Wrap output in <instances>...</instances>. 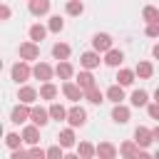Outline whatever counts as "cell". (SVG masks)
Instances as JSON below:
<instances>
[{
    "label": "cell",
    "mask_w": 159,
    "mask_h": 159,
    "mask_svg": "<svg viewBox=\"0 0 159 159\" xmlns=\"http://www.w3.org/2000/svg\"><path fill=\"white\" fill-rule=\"evenodd\" d=\"M119 154H122V157H127V159H134V157H147V152H144L137 142H124V144L119 147Z\"/></svg>",
    "instance_id": "cell-1"
},
{
    "label": "cell",
    "mask_w": 159,
    "mask_h": 159,
    "mask_svg": "<svg viewBox=\"0 0 159 159\" xmlns=\"http://www.w3.org/2000/svg\"><path fill=\"white\" fill-rule=\"evenodd\" d=\"M67 122H70V127H82V124L87 122V112H84L82 107H72V109L67 112Z\"/></svg>",
    "instance_id": "cell-2"
},
{
    "label": "cell",
    "mask_w": 159,
    "mask_h": 159,
    "mask_svg": "<svg viewBox=\"0 0 159 159\" xmlns=\"http://www.w3.org/2000/svg\"><path fill=\"white\" fill-rule=\"evenodd\" d=\"M134 142L144 149V147H149L152 142H154V134H152V129H147V127H137L134 129Z\"/></svg>",
    "instance_id": "cell-3"
},
{
    "label": "cell",
    "mask_w": 159,
    "mask_h": 159,
    "mask_svg": "<svg viewBox=\"0 0 159 159\" xmlns=\"http://www.w3.org/2000/svg\"><path fill=\"white\" fill-rule=\"evenodd\" d=\"M92 45H94L97 52H107V50H112V37H109L107 32H97V35L92 37Z\"/></svg>",
    "instance_id": "cell-4"
},
{
    "label": "cell",
    "mask_w": 159,
    "mask_h": 159,
    "mask_svg": "<svg viewBox=\"0 0 159 159\" xmlns=\"http://www.w3.org/2000/svg\"><path fill=\"white\" fill-rule=\"evenodd\" d=\"M20 57H22V60H37V57H40L37 42H35V40H32V42H22V45H20Z\"/></svg>",
    "instance_id": "cell-5"
},
{
    "label": "cell",
    "mask_w": 159,
    "mask_h": 159,
    "mask_svg": "<svg viewBox=\"0 0 159 159\" xmlns=\"http://www.w3.org/2000/svg\"><path fill=\"white\" fill-rule=\"evenodd\" d=\"M10 75H12V80H15V82H27V77L32 75V70H30L25 62H17V65H12Z\"/></svg>",
    "instance_id": "cell-6"
},
{
    "label": "cell",
    "mask_w": 159,
    "mask_h": 159,
    "mask_svg": "<svg viewBox=\"0 0 159 159\" xmlns=\"http://www.w3.org/2000/svg\"><path fill=\"white\" fill-rule=\"evenodd\" d=\"M62 92H65V97L72 99V102H80V99L84 97V89H82L80 84H72V82H65V84H62Z\"/></svg>",
    "instance_id": "cell-7"
},
{
    "label": "cell",
    "mask_w": 159,
    "mask_h": 159,
    "mask_svg": "<svg viewBox=\"0 0 159 159\" xmlns=\"http://www.w3.org/2000/svg\"><path fill=\"white\" fill-rule=\"evenodd\" d=\"M30 119H32V124H37V127H45V124L50 122V109L32 107V109H30Z\"/></svg>",
    "instance_id": "cell-8"
},
{
    "label": "cell",
    "mask_w": 159,
    "mask_h": 159,
    "mask_svg": "<svg viewBox=\"0 0 159 159\" xmlns=\"http://www.w3.org/2000/svg\"><path fill=\"white\" fill-rule=\"evenodd\" d=\"M25 119H30V109H27V104H25V102H20V104L12 109V114H10V122H15V124H22Z\"/></svg>",
    "instance_id": "cell-9"
},
{
    "label": "cell",
    "mask_w": 159,
    "mask_h": 159,
    "mask_svg": "<svg viewBox=\"0 0 159 159\" xmlns=\"http://www.w3.org/2000/svg\"><path fill=\"white\" fill-rule=\"evenodd\" d=\"M32 75H35L37 80H42V82H50V77H52V67H50L47 62H37V65L32 67Z\"/></svg>",
    "instance_id": "cell-10"
},
{
    "label": "cell",
    "mask_w": 159,
    "mask_h": 159,
    "mask_svg": "<svg viewBox=\"0 0 159 159\" xmlns=\"http://www.w3.org/2000/svg\"><path fill=\"white\" fill-rule=\"evenodd\" d=\"M80 65H82L84 70H94V67L99 65V52H84V55L80 57Z\"/></svg>",
    "instance_id": "cell-11"
},
{
    "label": "cell",
    "mask_w": 159,
    "mask_h": 159,
    "mask_svg": "<svg viewBox=\"0 0 159 159\" xmlns=\"http://www.w3.org/2000/svg\"><path fill=\"white\" fill-rule=\"evenodd\" d=\"M112 119H114L117 124H127V122H129V109H127V107L119 102V104L112 109Z\"/></svg>",
    "instance_id": "cell-12"
},
{
    "label": "cell",
    "mask_w": 159,
    "mask_h": 159,
    "mask_svg": "<svg viewBox=\"0 0 159 159\" xmlns=\"http://www.w3.org/2000/svg\"><path fill=\"white\" fill-rule=\"evenodd\" d=\"M17 99H20V102H25V104H32V102L37 99V89H35V87H20Z\"/></svg>",
    "instance_id": "cell-13"
},
{
    "label": "cell",
    "mask_w": 159,
    "mask_h": 159,
    "mask_svg": "<svg viewBox=\"0 0 159 159\" xmlns=\"http://www.w3.org/2000/svg\"><path fill=\"white\" fill-rule=\"evenodd\" d=\"M97 157H102V159H114V157H117V149H114L109 142H102V144H97Z\"/></svg>",
    "instance_id": "cell-14"
},
{
    "label": "cell",
    "mask_w": 159,
    "mask_h": 159,
    "mask_svg": "<svg viewBox=\"0 0 159 159\" xmlns=\"http://www.w3.org/2000/svg\"><path fill=\"white\" fill-rule=\"evenodd\" d=\"M77 84H80V87H82L84 92H87V89H92V87H97V84H94V77H92V75H89L87 70L77 75Z\"/></svg>",
    "instance_id": "cell-15"
},
{
    "label": "cell",
    "mask_w": 159,
    "mask_h": 159,
    "mask_svg": "<svg viewBox=\"0 0 159 159\" xmlns=\"http://www.w3.org/2000/svg\"><path fill=\"white\" fill-rule=\"evenodd\" d=\"M22 139H25L27 144H37V142H40V132H37V124H32V127H25V129H22Z\"/></svg>",
    "instance_id": "cell-16"
},
{
    "label": "cell",
    "mask_w": 159,
    "mask_h": 159,
    "mask_svg": "<svg viewBox=\"0 0 159 159\" xmlns=\"http://www.w3.org/2000/svg\"><path fill=\"white\" fill-rule=\"evenodd\" d=\"M50 10V0H30V12L32 15H45Z\"/></svg>",
    "instance_id": "cell-17"
},
{
    "label": "cell",
    "mask_w": 159,
    "mask_h": 159,
    "mask_svg": "<svg viewBox=\"0 0 159 159\" xmlns=\"http://www.w3.org/2000/svg\"><path fill=\"white\" fill-rule=\"evenodd\" d=\"M122 60H124V55H122L119 50H107V57H104V62H107L109 67H119V65H122Z\"/></svg>",
    "instance_id": "cell-18"
},
{
    "label": "cell",
    "mask_w": 159,
    "mask_h": 159,
    "mask_svg": "<svg viewBox=\"0 0 159 159\" xmlns=\"http://www.w3.org/2000/svg\"><path fill=\"white\" fill-rule=\"evenodd\" d=\"M107 99H112L114 104H119V102L124 99V89H122V84H112V87L107 89Z\"/></svg>",
    "instance_id": "cell-19"
},
{
    "label": "cell",
    "mask_w": 159,
    "mask_h": 159,
    "mask_svg": "<svg viewBox=\"0 0 159 159\" xmlns=\"http://www.w3.org/2000/svg\"><path fill=\"white\" fill-rule=\"evenodd\" d=\"M137 77H142V80H149L152 77V72H154V67H152V62H137Z\"/></svg>",
    "instance_id": "cell-20"
},
{
    "label": "cell",
    "mask_w": 159,
    "mask_h": 159,
    "mask_svg": "<svg viewBox=\"0 0 159 159\" xmlns=\"http://www.w3.org/2000/svg\"><path fill=\"white\" fill-rule=\"evenodd\" d=\"M40 97H42V99H55V97H57V87H55L52 82H45V84L40 87Z\"/></svg>",
    "instance_id": "cell-21"
},
{
    "label": "cell",
    "mask_w": 159,
    "mask_h": 159,
    "mask_svg": "<svg viewBox=\"0 0 159 159\" xmlns=\"http://www.w3.org/2000/svg\"><path fill=\"white\" fill-rule=\"evenodd\" d=\"M147 102H149V97H147L144 89H134L132 92V104L134 107H147Z\"/></svg>",
    "instance_id": "cell-22"
},
{
    "label": "cell",
    "mask_w": 159,
    "mask_h": 159,
    "mask_svg": "<svg viewBox=\"0 0 159 159\" xmlns=\"http://www.w3.org/2000/svg\"><path fill=\"white\" fill-rule=\"evenodd\" d=\"M60 144H62L65 149L75 147V132H72V129H62V132H60Z\"/></svg>",
    "instance_id": "cell-23"
},
{
    "label": "cell",
    "mask_w": 159,
    "mask_h": 159,
    "mask_svg": "<svg viewBox=\"0 0 159 159\" xmlns=\"http://www.w3.org/2000/svg\"><path fill=\"white\" fill-rule=\"evenodd\" d=\"M45 35H47V27H42V25H32V27H30V40L42 42V40H45Z\"/></svg>",
    "instance_id": "cell-24"
},
{
    "label": "cell",
    "mask_w": 159,
    "mask_h": 159,
    "mask_svg": "<svg viewBox=\"0 0 159 159\" xmlns=\"http://www.w3.org/2000/svg\"><path fill=\"white\" fill-rule=\"evenodd\" d=\"M52 55H55L57 60H67V57H70V45H65V42H57V45L52 47Z\"/></svg>",
    "instance_id": "cell-25"
},
{
    "label": "cell",
    "mask_w": 159,
    "mask_h": 159,
    "mask_svg": "<svg viewBox=\"0 0 159 159\" xmlns=\"http://www.w3.org/2000/svg\"><path fill=\"white\" fill-rule=\"evenodd\" d=\"M55 72H57L60 80H70V77H72V65H70V62H60V65L55 67Z\"/></svg>",
    "instance_id": "cell-26"
},
{
    "label": "cell",
    "mask_w": 159,
    "mask_h": 159,
    "mask_svg": "<svg viewBox=\"0 0 159 159\" xmlns=\"http://www.w3.org/2000/svg\"><path fill=\"white\" fill-rule=\"evenodd\" d=\"M134 75H137V72H132V70H119L117 80H119V84H122V87H129V84L134 82Z\"/></svg>",
    "instance_id": "cell-27"
},
{
    "label": "cell",
    "mask_w": 159,
    "mask_h": 159,
    "mask_svg": "<svg viewBox=\"0 0 159 159\" xmlns=\"http://www.w3.org/2000/svg\"><path fill=\"white\" fill-rule=\"evenodd\" d=\"M84 99H87V102H92V104H102V102H104V97H102V92H99L97 87L87 89V92H84Z\"/></svg>",
    "instance_id": "cell-28"
},
{
    "label": "cell",
    "mask_w": 159,
    "mask_h": 159,
    "mask_svg": "<svg viewBox=\"0 0 159 159\" xmlns=\"http://www.w3.org/2000/svg\"><path fill=\"white\" fill-rule=\"evenodd\" d=\"M50 117H52V119H57V122H60V119H67V109H65L62 104H57V102H55V104H50Z\"/></svg>",
    "instance_id": "cell-29"
},
{
    "label": "cell",
    "mask_w": 159,
    "mask_h": 159,
    "mask_svg": "<svg viewBox=\"0 0 159 159\" xmlns=\"http://www.w3.org/2000/svg\"><path fill=\"white\" fill-rule=\"evenodd\" d=\"M77 154H80L82 159H89V157H94V154H97V147H92L89 142H82V144H80V149H77Z\"/></svg>",
    "instance_id": "cell-30"
},
{
    "label": "cell",
    "mask_w": 159,
    "mask_h": 159,
    "mask_svg": "<svg viewBox=\"0 0 159 159\" xmlns=\"http://www.w3.org/2000/svg\"><path fill=\"white\" fill-rule=\"evenodd\" d=\"M84 12V5L80 0H67V15H82Z\"/></svg>",
    "instance_id": "cell-31"
},
{
    "label": "cell",
    "mask_w": 159,
    "mask_h": 159,
    "mask_svg": "<svg viewBox=\"0 0 159 159\" xmlns=\"http://www.w3.org/2000/svg\"><path fill=\"white\" fill-rule=\"evenodd\" d=\"M142 17H144L147 22H157V20H159V10L152 7V5H147V7L142 10Z\"/></svg>",
    "instance_id": "cell-32"
},
{
    "label": "cell",
    "mask_w": 159,
    "mask_h": 159,
    "mask_svg": "<svg viewBox=\"0 0 159 159\" xmlns=\"http://www.w3.org/2000/svg\"><path fill=\"white\" fill-rule=\"evenodd\" d=\"M47 27H50L52 32H60V30L65 27V22L60 20V15H52V17H50V25H47Z\"/></svg>",
    "instance_id": "cell-33"
},
{
    "label": "cell",
    "mask_w": 159,
    "mask_h": 159,
    "mask_svg": "<svg viewBox=\"0 0 159 159\" xmlns=\"http://www.w3.org/2000/svg\"><path fill=\"white\" fill-rule=\"evenodd\" d=\"M20 142H25V139H20L17 134H7V137H5V144H7L10 149H20Z\"/></svg>",
    "instance_id": "cell-34"
},
{
    "label": "cell",
    "mask_w": 159,
    "mask_h": 159,
    "mask_svg": "<svg viewBox=\"0 0 159 159\" xmlns=\"http://www.w3.org/2000/svg\"><path fill=\"white\" fill-rule=\"evenodd\" d=\"M62 149H65L62 144H60V147H50V149H47V157H50V159H62Z\"/></svg>",
    "instance_id": "cell-35"
},
{
    "label": "cell",
    "mask_w": 159,
    "mask_h": 159,
    "mask_svg": "<svg viewBox=\"0 0 159 159\" xmlns=\"http://www.w3.org/2000/svg\"><path fill=\"white\" fill-rule=\"evenodd\" d=\"M147 35L149 37H159V20L157 22H147Z\"/></svg>",
    "instance_id": "cell-36"
},
{
    "label": "cell",
    "mask_w": 159,
    "mask_h": 159,
    "mask_svg": "<svg viewBox=\"0 0 159 159\" xmlns=\"http://www.w3.org/2000/svg\"><path fill=\"white\" fill-rule=\"evenodd\" d=\"M147 112H149V117H152V119H157V122H159V102L149 104V107H147Z\"/></svg>",
    "instance_id": "cell-37"
},
{
    "label": "cell",
    "mask_w": 159,
    "mask_h": 159,
    "mask_svg": "<svg viewBox=\"0 0 159 159\" xmlns=\"http://www.w3.org/2000/svg\"><path fill=\"white\" fill-rule=\"evenodd\" d=\"M27 154H30V157H40V159H42V157H47V152H42V149H40V147H35V144H32V149H30Z\"/></svg>",
    "instance_id": "cell-38"
},
{
    "label": "cell",
    "mask_w": 159,
    "mask_h": 159,
    "mask_svg": "<svg viewBox=\"0 0 159 159\" xmlns=\"http://www.w3.org/2000/svg\"><path fill=\"white\" fill-rule=\"evenodd\" d=\"M0 17H2V20H7V17H10V7H7V5H2V7H0Z\"/></svg>",
    "instance_id": "cell-39"
},
{
    "label": "cell",
    "mask_w": 159,
    "mask_h": 159,
    "mask_svg": "<svg viewBox=\"0 0 159 159\" xmlns=\"http://www.w3.org/2000/svg\"><path fill=\"white\" fill-rule=\"evenodd\" d=\"M152 134H154V142H159V127H157V129H152Z\"/></svg>",
    "instance_id": "cell-40"
},
{
    "label": "cell",
    "mask_w": 159,
    "mask_h": 159,
    "mask_svg": "<svg viewBox=\"0 0 159 159\" xmlns=\"http://www.w3.org/2000/svg\"><path fill=\"white\" fill-rule=\"evenodd\" d=\"M152 55H154V57L159 60V45H154V50H152Z\"/></svg>",
    "instance_id": "cell-41"
},
{
    "label": "cell",
    "mask_w": 159,
    "mask_h": 159,
    "mask_svg": "<svg viewBox=\"0 0 159 159\" xmlns=\"http://www.w3.org/2000/svg\"><path fill=\"white\" fill-rule=\"evenodd\" d=\"M154 102H159V87H157V92H154Z\"/></svg>",
    "instance_id": "cell-42"
}]
</instances>
